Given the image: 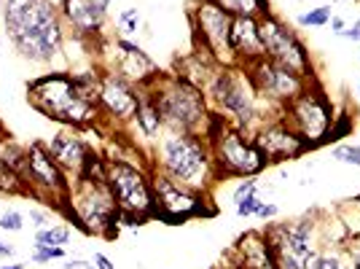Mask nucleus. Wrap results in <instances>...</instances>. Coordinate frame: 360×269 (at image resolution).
Masks as SVG:
<instances>
[{
	"label": "nucleus",
	"instance_id": "cd10ccee",
	"mask_svg": "<svg viewBox=\"0 0 360 269\" xmlns=\"http://www.w3.org/2000/svg\"><path fill=\"white\" fill-rule=\"evenodd\" d=\"M54 258H65V248H46V245H32V261L35 264H46Z\"/></svg>",
	"mask_w": 360,
	"mask_h": 269
},
{
	"label": "nucleus",
	"instance_id": "6e6552de",
	"mask_svg": "<svg viewBox=\"0 0 360 269\" xmlns=\"http://www.w3.org/2000/svg\"><path fill=\"white\" fill-rule=\"evenodd\" d=\"M258 38H261V46H264V54L269 57L274 65H283L293 73H304L307 70V54L301 44L290 35V32L274 22V19H261L258 22Z\"/></svg>",
	"mask_w": 360,
	"mask_h": 269
},
{
	"label": "nucleus",
	"instance_id": "aec40b11",
	"mask_svg": "<svg viewBox=\"0 0 360 269\" xmlns=\"http://www.w3.org/2000/svg\"><path fill=\"white\" fill-rule=\"evenodd\" d=\"M229 44H231V51L245 54V60L264 57V46H261V38H258V22L253 16H234L231 19Z\"/></svg>",
	"mask_w": 360,
	"mask_h": 269
},
{
	"label": "nucleus",
	"instance_id": "a211bd4d",
	"mask_svg": "<svg viewBox=\"0 0 360 269\" xmlns=\"http://www.w3.org/2000/svg\"><path fill=\"white\" fill-rule=\"evenodd\" d=\"M253 146L261 151L264 159H283V156H296L304 149V140L285 127H271L255 137Z\"/></svg>",
	"mask_w": 360,
	"mask_h": 269
},
{
	"label": "nucleus",
	"instance_id": "bb28decb",
	"mask_svg": "<svg viewBox=\"0 0 360 269\" xmlns=\"http://www.w3.org/2000/svg\"><path fill=\"white\" fill-rule=\"evenodd\" d=\"M328 19H330V8H328V6H320V8L309 11V14H301L299 16V22H301V25H307V27H323Z\"/></svg>",
	"mask_w": 360,
	"mask_h": 269
},
{
	"label": "nucleus",
	"instance_id": "79ce46f5",
	"mask_svg": "<svg viewBox=\"0 0 360 269\" xmlns=\"http://www.w3.org/2000/svg\"><path fill=\"white\" fill-rule=\"evenodd\" d=\"M3 269H27L25 264H8V267H3Z\"/></svg>",
	"mask_w": 360,
	"mask_h": 269
},
{
	"label": "nucleus",
	"instance_id": "39448f33",
	"mask_svg": "<svg viewBox=\"0 0 360 269\" xmlns=\"http://www.w3.org/2000/svg\"><path fill=\"white\" fill-rule=\"evenodd\" d=\"M153 103L162 113V121L169 124L172 130H180L183 134H188L196 130L202 119H205V97L188 81H172L169 87L159 92L153 97Z\"/></svg>",
	"mask_w": 360,
	"mask_h": 269
},
{
	"label": "nucleus",
	"instance_id": "412c9836",
	"mask_svg": "<svg viewBox=\"0 0 360 269\" xmlns=\"http://www.w3.org/2000/svg\"><path fill=\"white\" fill-rule=\"evenodd\" d=\"M116 46H119L121 78H137V81H143V78L153 75V62H150L135 44H129L127 38H119Z\"/></svg>",
	"mask_w": 360,
	"mask_h": 269
},
{
	"label": "nucleus",
	"instance_id": "4c0bfd02",
	"mask_svg": "<svg viewBox=\"0 0 360 269\" xmlns=\"http://www.w3.org/2000/svg\"><path fill=\"white\" fill-rule=\"evenodd\" d=\"M342 35H345V38H352V41H360V19L349 27V30L342 32Z\"/></svg>",
	"mask_w": 360,
	"mask_h": 269
},
{
	"label": "nucleus",
	"instance_id": "6ab92c4d",
	"mask_svg": "<svg viewBox=\"0 0 360 269\" xmlns=\"http://www.w3.org/2000/svg\"><path fill=\"white\" fill-rule=\"evenodd\" d=\"M62 16L75 30L86 32V35H97L105 25V11L94 6L91 0H62Z\"/></svg>",
	"mask_w": 360,
	"mask_h": 269
},
{
	"label": "nucleus",
	"instance_id": "f3484780",
	"mask_svg": "<svg viewBox=\"0 0 360 269\" xmlns=\"http://www.w3.org/2000/svg\"><path fill=\"white\" fill-rule=\"evenodd\" d=\"M49 151L54 156V162L68 170V173H75L81 175L86 170V162H89V151L84 146V140L73 132H60L54 134V140L49 143Z\"/></svg>",
	"mask_w": 360,
	"mask_h": 269
},
{
	"label": "nucleus",
	"instance_id": "37998d69",
	"mask_svg": "<svg viewBox=\"0 0 360 269\" xmlns=\"http://www.w3.org/2000/svg\"><path fill=\"white\" fill-rule=\"evenodd\" d=\"M6 140V130H3V121H0V143Z\"/></svg>",
	"mask_w": 360,
	"mask_h": 269
},
{
	"label": "nucleus",
	"instance_id": "ddd939ff",
	"mask_svg": "<svg viewBox=\"0 0 360 269\" xmlns=\"http://www.w3.org/2000/svg\"><path fill=\"white\" fill-rule=\"evenodd\" d=\"M153 189H156V199H159L156 213L162 210V215L172 218L169 224H178L180 218H186L191 213H199V202L188 194V189L178 186L175 180H169L167 175L153 180Z\"/></svg>",
	"mask_w": 360,
	"mask_h": 269
},
{
	"label": "nucleus",
	"instance_id": "4be33fe9",
	"mask_svg": "<svg viewBox=\"0 0 360 269\" xmlns=\"http://www.w3.org/2000/svg\"><path fill=\"white\" fill-rule=\"evenodd\" d=\"M137 124H140V130L146 137H156L159 132V127L165 124L162 121V113H159V108L153 100H140V108H137Z\"/></svg>",
	"mask_w": 360,
	"mask_h": 269
},
{
	"label": "nucleus",
	"instance_id": "ea45409f",
	"mask_svg": "<svg viewBox=\"0 0 360 269\" xmlns=\"http://www.w3.org/2000/svg\"><path fill=\"white\" fill-rule=\"evenodd\" d=\"M14 245H6V242H0V256H14Z\"/></svg>",
	"mask_w": 360,
	"mask_h": 269
},
{
	"label": "nucleus",
	"instance_id": "9d476101",
	"mask_svg": "<svg viewBox=\"0 0 360 269\" xmlns=\"http://www.w3.org/2000/svg\"><path fill=\"white\" fill-rule=\"evenodd\" d=\"M215 97L224 111H229L234 119L240 121V127H248L255 119L253 105V84L250 78H242L240 73H221L215 78Z\"/></svg>",
	"mask_w": 360,
	"mask_h": 269
},
{
	"label": "nucleus",
	"instance_id": "2f4dec72",
	"mask_svg": "<svg viewBox=\"0 0 360 269\" xmlns=\"http://www.w3.org/2000/svg\"><path fill=\"white\" fill-rule=\"evenodd\" d=\"M30 224L41 232V229H46V226H51V218L46 215V213H41V210H32L30 213Z\"/></svg>",
	"mask_w": 360,
	"mask_h": 269
},
{
	"label": "nucleus",
	"instance_id": "c756f323",
	"mask_svg": "<svg viewBox=\"0 0 360 269\" xmlns=\"http://www.w3.org/2000/svg\"><path fill=\"white\" fill-rule=\"evenodd\" d=\"M333 156H336L339 162L360 167V146H345V149H336L333 151Z\"/></svg>",
	"mask_w": 360,
	"mask_h": 269
},
{
	"label": "nucleus",
	"instance_id": "a878e982",
	"mask_svg": "<svg viewBox=\"0 0 360 269\" xmlns=\"http://www.w3.org/2000/svg\"><path fill=\"white\" fill-rule=\"evenodd\" d=\"M137 25H140V11H137V8H129V11H121V14H119L121 38H129V35H135Z\"/></svg>",
	"mask_w": 360,
	"mask_h": 269
},
{
	"label": "nucleus",
	"instance_id": "5701e85b",
	"mask_svg": "<svg viewBox=\"0 0 360 269\" xmlns=\"http://www.w3.org/2000/svg\"><path fill=\"white\" fill-rule=\"evenodd\" d=\"M210 3L231 16H255L258 11L266 14V0H210Z\"/></svg>",
	"mask_w": 360,
	"mask_h": 269
},
{
	"label": "nucleus",
	"instance_id": "1a4fd4ad",
	"mask_svg": "<svg viewBox=\"0 0 360 269\" xmlns=\"http://www.w3.org/2000/svg\"><path fill=\"white\" fill-rule=\"evenodd\" d=\"M215 137V159L224 173L231 175H255L261 173L266 159L261 156V151L253 143H248L240 132H221Z\"/></svg>",
	"mask_w": 360,
	"mask_h": 269
},
{
	"label": "nucleus",
	"instance_id": "c85d7f7f",
	"mask_svg": "<svg viewBox=\"0 0 360 269\" xmlns=\"http://www.w3.org/2000/svg\"><path fill=\"white\" fill-rule=\"evenodd\" d=\"M0 229L3 232H22L25 229V215L19 210H8L0 215Z\"/></svg>",
	"mask_w": 360,
	"mask_h": 269
},
{
	"label": "nucleus",
	"instance_id": "0eeeda50",
	"mask_svg": "<svg viewBox=\"0 0 360 269\" xmlns=\"http://www.w3.org/2000/svg\"><path fill=\"white\" fill-rule=\"evenodd\" d=\"M22 175L27 180V192L30 186L35 192H44L46 196H51L57 205H65L68 192H70V183L65 180V170H62L51 151L41 146V143H32L30 149L25 151V165H22Z\"/></svg>",
	"mask_w": 360,
	"mask_h": 269
},
{
	"label": "nucleus",
	"instance_id": "20e7f679",
	"mask_svg": "<svg viewBox=\"0 0 360 269\" xmlns=\"http://www.w3.org/2000/svg\"><path fill=\"white\" fill-rule=\"evenodd\" d=\"M162 167L167 178L183 189H202L210 175V156L202 140L191 134H172L162 143Z\"/></svg>",
	"mask_w": 360,
	"mask_h": 269
},
{
	"label": "nucleus",
	"instance_id": "4468645a",
	"mask_svg": "<svg viewBox=\"0 0 360 269\" xmlns=\"http://www.w3.org/2000/svg\"><path fill=\"white\" fill-rule=\"evenodd\" d=\"M97 100L108 113H113L119 119L137 116V108H140V97L127 84V78H121V75H108L97 89Z\"/></svg>",
	"mask_w": 360,
	"mask_h": 269
},
{
	"label": "nucleus",
	"instance_id": "e433bc0d",
	"mask_svg": "<svg viewBox=\"0 0 360 269\" xmlns=\"http://www.w3.org/2000/svg\"><path fill=\"white\" fill-rule=\"evenodd\" d=\"M330 30L336 32V35H342L345 32V19L342 16H330Z\"/></svg>",
	"mask_w": 360,
	"mask_h": 269
},
{
	"label": "nucleus",
	"instance_id": "58836bf2",
	"mask_svg": "<svg viewBox=\"0 0 360 269\" xmlns=\"http://www.w3.org/2000/svg\"><path fill=\"white\" fill-rule=\"evenodd\" d=\"M65 269H97L94 264H86V261H68V264H62Z\"/></svg>",
	"mask_w": 360,
	"mask_h": 269
},
{
	"label": "nucleus",
	"instance_id": "7ed1b4c3",
	"mask_svg": "<svg viewBox=\"0 0 360 269\" xmlns=\"http://www.w3.org/2000/svg\"><path fill=\"white\" fill-rule=\"evenodd\" d=\"M65 208L75 218V224L89 234H110V226L116 224V215L121 213L108 178L89 175H78V183L68 192Z\"/></svg>",
	"mask_w": 360,
	"mask_h": 269
},
{
	"label": "nucleus",
	"instance_id": "b1692460",
	"mask_svg": "<svg viewBox=\"0 0 360 269\" xmlns=\"http://www.w3.org/2000/svg\"><path fill=\"white\" fill-rule=\"evenodd\" d=\"M0 192H8V194H27V180L25 175L8 167L6 162H0Z\"/></svg>",
	"mask_w": 360,
	"mask_h": 269
},
{
	"label": "nucleus",
	"instance_id": "f257e3e1",
	"mask_svg": "<svg viewBox=\"0 0 360 269\" xmlns=\"http://www.w3.org/2000/svg\"><path fill=\"white\" fill-rule=\"evenodd\" d=\"M6 32L22 57L49 62L62 49L60 14L51 0H6Z\"/></svg>",
	"mask_w": 360,
	"mask_h": 269
},
{
	"label": "nucleus",
	"instance_id": "7c9ffc66",
	"mask_svg": "<svg viewBox=\"0 0 360 269\" xmlns=\"http://www.w3.org/2000/svg\"><path fill=\"white\" fill-rule=\"evenodd\" d=\"M258 205H261V199H258L255 194H248L245 199L237 202V213H240L242 218H248V215H253L255 210H258Z\"/></svg>",
	"mask_w": 360,
	"mask_h": 269
},
{
	"label": "nucleus",
	"instance_id": "f03ea898",
	"mask_svg": "<svg viewBox=\"0 0 360 269\" xmlns=\"http://www.w3.org/2000/svg\"><path fill=\"white\" fill-rule=\"evenodd\" d=\"M97 78L94 75H44L30 84V103L49 119L84 127L97 116Z\"/></svg>",
	"mask_w": 360,
	"mask_h": 269
},
{
	"label": "nucleus",
	"instance_id": "dca6fc26",
	"mask_svg": "<svg viewBox=\"0 0 360 269\" xmlns=\"http://www.w3.org/2000/svg\"><path fill=\"white\" fill-rule=\"evenodd\" d=\"M293 121L299 124L301 137L307 140H323V134H328V108L315 94L299 97V103L293 105Z\"/></svg>",
	"mask_w": 360,
	"mask_h": 269
},
{
	"label": "nucleus",
	"instance_id": "c9c22d12",
	"mask_svg": "<svg viewBox=\"0 0 360 269\" xmlns=\"http://www.w3.org/2000/svg\"><path fill=\"white\" fill-rule=\"evenodd\" d=\"M261 218H271V215H277V205H258V210H255Z\"/></svg>",
	"mask_w": 360,
	"mask_h": 269
},
{
	"label": "nucleus",
	"instance_id": "f704fd0d",
	"mask_svg": "<svg viewBox=\"0 0 360 269\" xmlns=\"http://www.w3.org/2000/svg\"><path fill=\"white\" fill-rule=\"evenodd\" d=\"M91 264L97 269H116L113 264H110V258H108L105 254H94V258H91Z\"/></svg>",
	"mask_w": 360,
	"mask_h": 269
},
{
	"label": "nucleus",
	"instance_id": "2eb2a0df",
	"mask_svg": "<svg viewBox=\"0 0 360 269\" xmlns=\"http://www.w3.org/2000/svg\"><path fill=\"white\" fill-rule=\"evenodd\" d=\"M309 261H312L309 229L307 226L285 229L283 239L277 242V264H280V269H309Z\"/></svg>",
	"mask_w": 360,
	"mask_h": 269
},
{
	"label": "nucleus",
	"instance_id": "9b49d317",
	"mask_svg": "<svg viewBox=\"0 0 360 269\" xmlns=\"http://www.w3.org/2000/svg\"><path fill=\"white\" fill-rule=\"evenodd\" d=\"M248 78H250L253 89L274 94V97H288L290 100L301 92V75L283 68V65H274L266 57L253 60V68H250Z\"/></svg>",
	"mask_w": 360,
	"mask_h": 269
},
{
	"label": "nucleus",
	"instance_id": "a19ab883",
	"mask_svg": "<svg viewBox=\"0 0 360 269\" xmlns=\"http://www.w3.org/2000/svg\"><path fill=\"white\" fill-rule=\"evenodd\" d=\"M91 3H94V6H100L103 11H108V6H110V0H91Z\"/></svg>",
	"mask_w": 360,
	"mask_h": 269
},
{
	"label": "nucleus",
	"instance_id": "393cba45",
	"mask_svg": "<svg viewBox=\"0 0 360 269\" xmlns=\"http://www.w3.org/2000/svg\"><path fill=\"white\" fill-rule=\"evenodd\" d=\"M70 242V229L68 226H46L35 234L32 245H46V248H65Z\"/></svg>",
	"mask_w": 360,
	"mask_h": 269
},
{
	"label": "nucleus",
	"instance_id": "72a5a7b5",
	"mask_svg": "<svg viewBox=\"0 0 360 269\" xmlns=\"http://www.w3.org/2000/svg\"><path fill=\"white\" fill-rule=\"evenodd\" d=\"M312 269H345L342 264H339V258H317L315 264H312Z\"/></svg>",
	"mask_w": 360,
	"mask_h": 269
},
{
	"label": "nucleus",
	"instance_id": "473e14b6",
	"mask_svg": "<svg viewBox=\"0 0 360 269\" xmlns=\"http://www.w3.org/2000/svg\"><path fill=\"white\" fill-rule=\"evenodd\" d=\"M253 192H255V178H248V180H245V183L240 186V189L234 192V202H240V199H245V196L253 194Z\"/></svg>",
	"mask_w": 360,
	"mask_h": 269
},
{
	"label": "nucleus",
	"instance_id": "423d86ee",
	"mask_svg": "<svg viewBox=\"0 0 360 269\" xmlns=\"http://www.w3.org/2000/svg\"><path fill=\"white\" fill-rule=\"evenodd\" d=\"M105 178L121 213H132V215L156 213L148 180L137 167L127 165V162H110L105 167Z\"/></svg>",
	"mask_w": 360,
	"mask_h": 269
},
{
	"label": "nucleus",
	"instance_id": "c03bdc74",
	"mask_svg": "<svg viewBox=\"0 0 360 269\" xmlns=\"http://www.w3.org/2000/svg\"><path fill=\"white\" fill-rule=\"evenodd\" d=\"M355 269H360V256L355 258Z\"/></svg>",
	"mask_w": 360,
	"mask_h": 269
},
{
	"label": "nucleus",
	"instance_id": "f8f14e48",
	"mask_svg": "<svg viewBox=\"0 0 360 269\" xmlns=\"http://www.w3.org/2000/svg\"><path fill=\"white\" fill-rule=\"evenodd\" d=\"M196 25L199 32L205 35V41L218 57H224L231 51L229 35H231V14H226L224 8H218L215 3H202L196 11Z\"/></svg>",
	"mask_w": 360,
	"mask_h": 269
}]
</instances>
